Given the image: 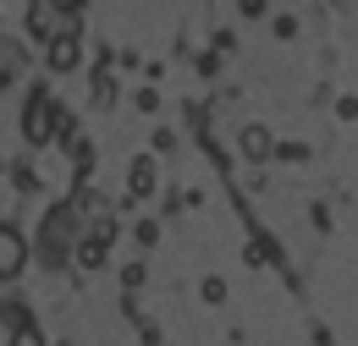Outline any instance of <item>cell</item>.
<instances>
[{
  "label": "cell",
  "instance_id": "6da1fadb",
  "mask_svg": "<svg viewBox=\"0 0 358 346\" xmlns=\"http://www.w3.org/2000/svg\"><path fill=\"white\" fill-rule=\"evenodd\" d=\"M22 132H28V143H50V132H55V105H50V93H34V99H28Z\"/></svg>",
  "mask_w": 358,
  "mask_h": 346
},
{
  "label": "cell",
  "instance_id": "7a4b0ae2",
  "mask_svg": "<svg viewBox=\"0 0 358 346\" xmlns=\"http://www.w3.org/2000/svg\"><path fill=\"white\" fill-rule=\"evenodd\" d=\"M22 264H28V242H22V231H17V225H0V280H17Z\"/></svg>",
  "mask_w": 358,
  "mask_h": 346
},
{
  "label": "cell",
  "instance_id": "3957f363",
  "mask_svg": "<svg viewBox=\"0 0 358 346\" xmlns=\"http://www.w3.org/2000/svg\"><path fill=\"white\" fill-rule=\"evenodd\" d=\"M17 72H22V44L11 33H0V83H11Z\"/></svg>",
  "mask_w": 358,
  "mask_h": 346
},
{
  "label": "cell",
  "instance_id": "277c9868",
  "mask_svg": "<svg viewBox=\"0 0 358 346\" xmlns=\"http://www.w3.org/2000/svg\"><path fill=\"white\" fill-rule=\"evenodd\" d=\"M50 66H55V72H72V66H78V33L50 39Z\"/></svg>",
  "mask_w": 358,
  "mask_h": 346
},
{
  "label": "cell",
  "instance_id": "5b68a950",
  "mask_svg": "<svg viewBox=\"0 0 358 346\" xmlns=\"http://www.w3.org/2000/svg\"><path fill=\"white\" fill-rule=\"evenodd\" d=\"M127 181H133V198H149V193H155V165H149V160H133V176H127Z\"/></svg>",
  "mask_w": 358,
  "mask_h": 346
},
{
  "label": "cell",
  "instance_id": "8992f818",
  "mask_svg": "<svg viewBox=\"0 0 358 346\" xmlns=\"http://www.w3.org/2000/svg\"><path fill=\"white\" fill-rule=\"evenodd\" d=\"M243 149H248L254 160H265V154H270V137H265V132H259V127H254V132H248V137H243Z\"/></svg>",
  "mask_w": 358,
  "mask_h": 346
},
{
  "label": "cell",
  "instance_id": "52a82bcc",
  "mask_svg": "<svg viewBox=\"0 0 358 346\" xmlns=\"http://www.w3.org/2000/svg\"><path fill=\"white\" fill-rule=\"evenodd\" d=\"M11 346H45V336H39L34 324H17V330H11Z\"/></svg>",
  "mask_w": 358,
  "mask_h": 346
},
{
  "label": "cell",
  "instance_id": "ba28073f",
  "mask_svg": "<svg viewBox=\"0 0 358 346\" xmlns=\"http://www.w3.org/2000/svg\"><path fill=\"white\" fill-rule=\"evenodd\" d=\"M243 6H259V0H243Z\"/></svg>",
  "mask_w": 358,
  "mask_h": 346
}]
</instances>
